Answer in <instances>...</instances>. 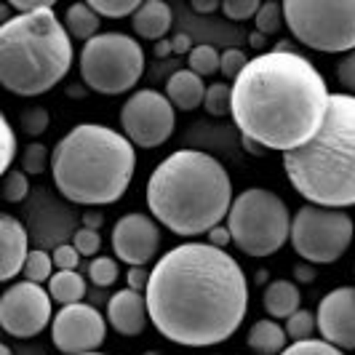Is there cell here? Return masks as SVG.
<instances>
[{
  "mask_svg": "<svg viewBox=\"0 0 355 355\" xmlns=\"http://www.w3.org/2000/svg\"><path fill=\"white\" fill-rule=\"evenodd\" d=\"M206 83L193 70H179L166 83V96L177 110H196L206 99Z\"/></svg>",
  "mask_w": 355,
  "mask_h": 355,
  "instance_id": "19",
  "label": "cell"
},
{
  "mask_svg": "<svg viewBox=\"0 0 355 355\" xmlns=\"http://www.w3.org/2000/svg\"><path fill=\"white\" fill-rule=\"evenodd\" d=\"M232 105V86L230 83H211L206 89V99H203V110L214 115V118H225L230 115Z\"/></svg>",
  "mask_w": 355,
  "mask_h": 355,
  "instance_id": "26",
  "label": "cell"
},
{
  "mask_svg": "<svg viewBox=\"0 0 355 355\" xmlns=\"http://www.w3.org/2000/svg\"><path fill=\"white\" fill-rule=\"evenodd\" d=\"M0 355H14V353H11V347H8V345H0Z\"/></svg>",
  "mask_w": 355,
  "mask_h": 355,
  "instance_id": "51",
  "label": "cell"
},
{
  "mask_svg": "<svg viewBox=\"0 0 355 355\" xmlns=\"http://www.w3.org/2000/svg\"><path fill=\"white\" fill-rule=\"evenodd\" d=\"M284 21L307 49L355 51V0H286Z\"/></svg>",
  "mask_w": 355,
  "mask_h": 355,
  "instance_id": "8",
  "label": "cell"
},
{
  "mask_svg": "<svg viewBox=\"0 0 355 355\" xmlns=\"http://www.w3.org/2000/svg\"><path fill=\"white\" fill-rule=\"evenodd\" d=\"M243 144H246V150H249L251 155H265V147L257 144L254 139H249V137H243Z\"/></svg>",
  "mask_w": 355,
  "mask_h": 355,
  "instance_id": "48",
  "label": "cell"
},
{
  "mask_svg": "<svg viewBox=\"0 0 355 355\" xmlns=\"http://www.w3.org/2000/svg\"><path fill=\"white\" fill-rule=\"evenodd\" d=\"M318 329V320L315 313L310 310H297L291 318H286V334L288 342H304V339H313V331Z\"/></svg>",
  "mask_w": 355,
  "mask_h": 355,
  "instance_id": "27",
  "label": "cell"
},
{
  "mask_svg": "<svg viewBox=\"0 0 355 355\" xmlns=\"http://www.w3.org/2000/svg\"><path fill=\"white\" fill-rule=\"evenodd\" d=\"M72 37L53 8L0 24V83L17 96L51 91L72 67Z\"/></svg>",
  "mask_w": 355,
  "mask_h": 355,
  "instance_id": "6",
  "label": "cell"
},
{
  "mask_svg": "<svg viewBox=\"0 0 355 355\" xmlns=\"http://www.w3.org/2000/svg\"><path fill=\"white\" fill-rule=\"evenodd\" d=\"M291 214L281 198L265 187L238 193L227 214V230L235 249L249 257H267L291 238Z\"/></svg>",
  "mask_w": 355,
  "mask_h": 355,
  "instance_id": "7",
  "label": "cell"
},
{
  "mask_svg": "<svg viewBox=\"0 0 355 355\" xmlns=\"http://www.w3.org/2000/svg\"><path fill=\"white\" fill-rule=\"evenodd\" d=\"M209 243L216 246V249H227V243H232V235L227 230V225H216L211 232H209Z\"/></svg>",
  "mask_w": 355,
  "mask_h": 355,
  "instance_id": "43",
  "label": "cell"
},
{
  "mask_svg": "<svg viewBox=\"0 0 355 355\" xmlns=\"http://www.w3.org/2000/svg\"><path fill=\"white\" fill-rule=\"evenodd\" d=\"M147 284H150V272H147L144 267H128V288L142 291L144 294Z\"/></svg>",
  "mask_w": 355,
  "mask_h": 355,
  "instance_id": "42",
  "label": "cell"
},
{
  "mask_svg": "<svg viewBox=\"0 0 355 355\" xmlns=\"http://www.w3.org/2000/svg\"><path fill=\"white\" fill-rule=\"evenodd\" d=\"M177 107L168 102L166 94L153 89H142L128 96V102L121 107V128L137 147H160L177 125Z\"/></svg>",
  "mask_w": 355,
  "mask_h": 355,
  "instance_id": "11",
  "label": "cell"
},
{
  "mask_svg": "<svg viewBox=\"0 0 355 355\" xmlns=\"http://www.w3.org/2000/svg\"><path fill=\"white\" fill-rule=\"evenodd\" d=\"M89 278H91V284L99 286V288H107V286H112L115 281H118V278H121L118 262H115L112 257H96V259H91Z\"/></svg>",
  "mask_w": 355,
  "mask_h": 355,
  "instance_id": "29",
  "label": "cell"
},
{
  "mask_svg": "<svg viewBox=\"0 0 355 355\" xmlns=\"http://www.w3.org/2000/svg\"><path fill=\"white\" fill-rule=\"evenodd\" d=\"M326 78L302 53L265 51L232 83L230 115L243 137L291 153L315 139L329 112Z\"/></svg>",
  "mask_w": 355,
  "mask_h": 355,
  "instance_id": "2",
  "label": "cell"
},
{
  "mask_svg": "<svg viewBox=\"0 0 355 355\" xmlns=\"http://www.w3.org/2000/svg\"><path fill=\"white\" fill-rule=\"evenodd\" d=\"M249 64V59H246V53L241 51V49H227V51L222 53V64H219V72L225 75V78H238L243 67Z\"/></svg>",
  "mask_w": 355,
  "mask_h": 355,
  "instance_id": "36",
  "label": "cell"
},
{
  "mask_svg": "<svg viewBox=\"0 0 355 355\" xmlns=\"http://www.w3.org/2000/svg\"><path fill=\"white\" fill-rule=\"evenodd\" d=\"M21 128H24L30 137L43 134V131L49 128V112H46L43 107H33V110H27V112L21 115Z\"/></svg>",
  "mask_w": 355,
  "mask_h": 355,
  "instance_id": "38",
  "label": "cell"
},
{
  "mask_svg": "<svg viewBox=\"0 0 355 355\" xmlns=\"http://www.w3.org/2000/svg\"><path fill=\"white\" fill-rule=\"evenodd\" d=\"M49 294L62 307L78 304L86 297V278L78 270H56L49 281Z\"/></svg>",
  "mask_w": 355,
  "mask_h": 355,
  "instance_id": "22",
  "label": "cell"
},
{
  "mask_svg": "<svg viewBox=\"0 0 355 355\" xmlns=\"http://www.w3.org/2000/svg\"><path fill=\"white\" fill-rule=\"evenodd\" d=\"M254 24H257V33H262L265 37L278 33V27L284 24V3H275V0L262 3L259 14L254 17Z\"/></svg>",
  "mask_w": 355,
  "mask_h": 355,
  "instance_id": "30",
  "label": "cell"
},
{
  "mask_svg": "<svg viewBox=\"0 0 355 355\" xmlns=\"http://www.w3.org/2000/svg\"><path fill=\"white\" fill-rule=\"evenodd\" d=\"M246 342L257 355H281L288 347V334L284 326H278V320L265 318L251 326Z\"/></svg>",
  "mask_w": 355,
  "mask_h": 355,
  "instance_id": "21",
  "label": "cell"
},
{
  "mask_svg": "<svg viewBox=\"0 0 355 355\" xmlns=\"http://www.w3.org/2000/svg\"><path fill=\"white\" fill-rule=\"evenodd\" d=\"M89 6L99 17H107V19L134 17V14L142 8L139 0H89Z\"/></svg>",
  "mask_w": 355,
  "mask_h": 355,
  "instance_id": "28",
  "label": "cell"
},
{
  "mask_svg": "<svg viewBox=\"0 0 355 355\" xmlns=\"http://www.w3.org/2000/svg\"><path fill=\"white\" fill-rule=\"evenodd\" d=\"M147 355H160V353H147Z\"/></svg>",
  "mask_w": 355,
  "mask_h": 355,
  "instance_id": "53",
  "label": "cell"
},
{
  "mask_svg": "<svg viewBox=\"0 0 355 355\" xmlns=\"http://www.w3.org/2000/svg\"><path fill=\"white\" fill-rule=\"evenodd\" d=\"M51 257L56 270H78V262H80V251L75 249V246H67V243L59 246Z\"/></svg>",
  "mask_w": 355,
  "mask_h": 355,
  "instance_id": "40",
  "label": "cell"
},
{
  "mask_svg": "<svg viewBox=\"0 0 355 355\" xmlns=\"http://www.w3.org/2000/svg\"><path fill=\"white\" fill-rule=\"evenodd\" d=\"M21 275H24V281H30V284H49L53 275V257L51 254H46L43 249H35L30 251V257H27V265L21 270Z\"/></svg>",
  "mask_w": 355,
  "mask_h": 355,
  "instance_id": "24",
  "label": "cell"
},
{
  "mask_svg": "<svg viewBox=\"0 0 355 355\" xmlns=\"http://www.w3.org/2000/svg\"><path fill=\"white\" fill-rule=\"evenodd\" d=\"M160 246L158 222L147 214H125L112 227V251L128 267H144Z\"/></svg>",
  "mask_w": 355,
  "mask_h": 355,
  "instance_id": "14",
  "label": "cell"
},
{
  "mask_svg": "<svg viewBox=\"0 0 355 355\" xmlns=\"http://www.w3.org/2000/svg\"><path fill=\"white\" fill-rule=\"evenodd\" d=\"M80 78L96 94H123L134 89L144 72V51L131 35L123 33H99L83 43L80 51Z\"/></svg>",
  "mask_w": 355,
  "mask_h": 355,
  "instance_id": "9",
  "label": "cell"
},
{
  "mask_svg": "<svg viewBox=\"0 0 355 355\" xmlns=\"http://www.w3.org/2000/svg\"><path fill=\"white\" fill-rule=\"evenodd\" d=\"M99 24H102V17L91 8L89 3H72L67 14H64V27H67L70 37L83 40V43H89L99 35Z\"/></svg>",
  "mask_w": 355,
  "mask_h": 355,
  "instance_id": "23",
  "label": "cell"
},
{
  "mask_svg": "<svg viewBox=\"0 0 355 355\" xmlns=\"http://www.w3.org/2000/svg\"><path fill=\"white\" fill-rule=\"evenodd\" d=\"M294 275H297V281H302V284H310V281L315 278V272H313L310 267H304V265L294 267Z\"/></svg>",
  "mask_w": 355,
  "mask_h": 355,
  "instance_id": "46",
  "label": "cell"
},
{
  "mask_svg": "<svg viewBox=\"0 0 355 355\" xmlns=\"http://www.w3.org/2000/svg\"><path fill=\"white\" fill-rule=\"evenodd\" d=\"M171 21H174V14H171L168 3L147 0V3H142V8L131 17V27L142 40H163V35L171 30Z\"/></svg>",
  "mask_w": 355,
  "mask_h": 355,
  "instance_id": "18",
  "label": "cell"
},
{
  "mask_svg": "<svg viewBox=\"0 0 355 355\" xmlns=\"http://www.w3.org/2000/svg\"><path fill=\"white\" fill-rule=\"evenodd\" d=\"M72 246L80 251V257H94L96 251L102 249V238H99V230H89V227H80L75 232V241Z\"/></svg>",
  "mask_w": 355,
  "mask_h": 355,
  "instance_id": "37",
  "label": "cell"
},
{
  "mask_svg": "<svg viewBox=\"0 0 355 355\" xmlns=\"http://www.w3.org/2000/svg\"><path fill=\"white\" fill-rule=\"evenodd\" d=\"M320 337L339 350H355V286H339L318 304Z\"/></svg>",
  "mask_w": 355,
  "mask_h": 355,
  "instance_id": "15",
  "label": "cell"
},
{
  "mask_svg": "<svg viewBox=\"0 0 355 355\" xmlns=\"http://www.w3.org/2000/svg\"><path fill=\"white\" fill-rule=\"evenodd\" d=\"M137 171L131 139L102 123H78L51 150L53 184L80 206H107L125 196Z\"/></svg>",
  "mask_w": 355,
  "mask_h": 355,
  "instance_id": "4",
  "label": "cell"
},
{
  "mask_svg": "<svg viewBox=\"0 0 355 355\" xmlns=\"http://www.w3.org/2000/svg\"><path fill=\"white\" fill-rule=\"evenodd\" d=\"M337 78L342 83V89L347 91L350 96H355V51H350L337 67Z\"/></svg>",
  "mask_w": 355,
  "mask_h": 355,
  "instance_id": "39",
  "label": "cell"
},
{
  "mask_svg": "<svg viewBox=\"0 0 355 355\" xmlns=\"http://www.w3.org/2000/svg\"><path fill=\"white\" fill-rule=\"evenodd\" d=\"M262 3L259 0H227L222 3V14L232 21H246V19H254L259 14Z\"/></svg>",
  "mask_w": 355,
  "mask_h": 355,
  "instance_id": "34",
  "label": "cell"
},
{
  "mask_svg": "<svg viewBox=\"0 0 355 355\" xmlns=\"http://www.w3.org/2000/svg\"><path fill=\"white\" fill-rule=\"evenodd\" d=\"M147 206L155 222L174 235L211 232L230 214V174L209 153L177 150L160 160L147 179Z\"/></svg>",
  "mask_w": 355,
  "mask_h": 355,
  "instance_id": "3",
  "label": "cell"
},
{
  "mask_svg": "<svg viewBox=\"0 0 355 355\" xmlns=\"http://www.w3.org/2000/svg\"><path fill=\"white\" fill-rule=\"evenodd\" d=\"M284 168L291 187L313 206H355V96L331 94L315 139L284 153Z\"/></svg>",
  "mask_w": 355,
  "mask_h": 355,
  "instance_id": "5",
  "label": "cell"
},
{
  "mask_svg": "<svg viewBox=\"0 0 355 355\" xmlns=\"http://www.w3.org/2000/svg\"><path fill=\"white\" fill-rule=\"evenodd\" d=\"M89 355H107V353H89Z\"/></svg>",
  "mask_w": 355,
  "mask_h": 355,
  "instance_id": "52",
  "label": "cell"
},
{
  "mask_svg": "<svg viewBox=\"0 0 355 355\" xmlns=\"http://www.w3.org/2000/svg\"><path fill=\"white\" fill-rule=\"evenodd\" d=\"M30 196V179L21 168H11L6 179H3V198L8 203H21L24 198Z\"/></svg>",
  "mask_w": 355,
  "mask_h": 355,
  "instance_id": "31",
  "label": "cell"
},
{
  "mask_svg": "<svg viewBox=\"0 0 355 355\" xmlns=\"http://www.w3.org/2000/svg\"><path fill=\"white\" fill-rule=\"evenodd\" d=\"M187 70H193L196 75H200V78H206V75H214V72L219 70V64H222V53L216 51L214 46H209V43H200V46H196L193 51L187 53Z\"/></svg>",
  "mask_w": 355,
  "mask_h": 355,
  "instance_id": "25",
  "label": "cell"
},
{
  "mask_svg": "<svg viewBox=\"0 0 355 355\" xmlns=\"http://www.w3.org/2000/svg\"><path fill=\"white\" fill-rule=\"evenodd\" d=\"M222 6L216 0H193V11L196 14H216Z\"/></svg>",
  "mask_w": 355,
  "mask_h": 355,
  "instance_id": "45",
  "label": "cell"
},
{
  "mask_svg": "<svg viewBox=\"0 0 355 355\" xmlns=\"http://www.w3.org/2000/svg\"><path fill=\"white\" fill-rule=\"evenodd\" d=\"M27 230L17 216L3 214L0 216V281H11L27 265Z\"/></svg>",
  "mask_w": 355,
  "mask_h": 355,
  "instance_id": "17",
  "label": "cell"
},
{
  "mask_svg": "<svg viewBox=\"0 0 355 355\" xmlns=\"http://www.w3.org/2000/svg\"><path fill=\"white\" fill-rule=\"evenodd\" d=\"M0 134H3V171L8 174L11 171V163L17 158V137H14L11 121L6 115H0Z\"/></svg>",
  "mask_w": 355,
  "mask_h": 355,
  "instance_id": "35",
  "label": "cell"
},
{
  "mask_svg": "<svg viewBox=\"0 0 355 355\" xmlns=\"http://www.w3.org/2000/svg\"><path fill=\"white\" fill-rule=\"evenodd\" d=\"M196 49L193 46V37L187 35V33H179V35L171 37V51L174 53H190Z\"/></svg>",
  "mask_w": 355,
  "mask_h": 355,
  "instance_id": "44",
  "label": "cell"
},
{
  "mask_svg": "<svg viewBox=\"0 0 355 355\" xmlns=\"http://www.w3.org/2000/svg\"><path fill=\"white\" fill-rule=\"evenodd\" d=\"M355 235L353 219L342 209H323L307 203L291 219V246L304 262L331 265L350 249Z\"/></svg>",
  "mask_w": 355,
  "mask_h": 355,
  "instance_id": "10",
  "label": "cell"
},
{
  "mask_svg": "<svg viewBox=\"0 0 355 355\" xmlns=\"http://www.w3.org/2000/svg\"><path fill=\"white\" fill-rule=\"evenodd\" d=\"M281 355H345V350L334 347L326 339H304V342H291Z\"/></svg>",
  "mask_w": 355,
  "mask_h": 355,
  "instance_id": "32",
  "label": "cell"
},
{
  "mask_svg": "<svg viewBox=\"0 0 355 355\" xmlns=\"http://www.w3.org/2000/svg\"><path fill=\"white\" fill-rule=\"evenodd\" d=\"M8 6L17 11L19 17H24V14H37V11L53 8V0H8Z\"/></svg>",
  "mask_w": 355,
  "mask_h": 355,
  "instance_id": "41",
  "label": "cell"
},
{
  "mask_svg": "<svg viewBox=\"0 0 355 355\" xmlns=\"http://www.w3.org/2000/svg\"><path fill=\"white\" fill-rule=\"evenodd\" d=\"M51 294L37 284L19 281L3 291L0 300V326L8 337L30 339L37 337L51 318Z\"/></svg>",
  "mask_w": 355,
  "mask_h": 355,
  "instance_id": "12",
  "label": "cell"
},
{
  "mask_svg": "<svg viewBox=\"0 0 355 355\" xmlns=\"http://www.w3.org/2000/svg\"><path fill=\"white\" fill-rule=\"evenodd\" d=\"M262 300H265L267 315L272 320L291 318L297 310H302L300 307L302 294H300L297 284H291V281H272V284H267Z\"/></svg>",
  "mask_w": 355,
  "mask_h": 355,
  "instance_id": "20",
  "label": "cell"
},
{
  "mask_svg": "<svg viewBox=\"0 0 355 355\" xmlns=\"http://www.w3.org/2000/svg\"><path fill=\"white\" fill-rule=\"evenodd\" d=\"M99 225H102V216H99V214H83V227L99 230Z\"/></svg>",
  "mask_w": 355,
  "mask_h": 355,
  "instance_id": "47",
  "label": "cell"
},
{
  "mask_svg": "<svg viewBox=\"0 0 355 355\" xmlns=\"http://www.w3.org/2000/svg\"><path fill=\"white\" fill-rule=\"evenodd\" d=\"M107 320L94 304H67L62 307L51 323L53 347L62 355L96 353L105 342Z\"/></svg>",
  "mask_w": 355,
  "mask_h": 355,
  "instance_id": "13",
  "label": "cell"
},
{
  "mask_svg": "<svg viewBox=\"0 0 355 355\" xmlns=\"http://www.w3.org/2000/svg\"><path fill=\"white\" fill-rule=\"evenodd\" d=\"M107 320L121 337H139L150 320L142 291H134L125 286L118 294H112V300L107 302Z\"/></svg>",
  "mask_w": 355,
  "mask_h": 355,
  "instance_id": "16",
  "label": "cell"
},
{
  "mask_svg": "<svg viewBox=\"0 0 355 355\" xmlns=\"http://www.w3.org/2000/svg\"><path fill=\"white\" fill-rule=\"evenodd\" d=\"M249 40L254 49H265V35H262V33H251Z\"/></svg>",
  "mask_w": 355,
  "mask_h": 355,
  "instance_id": "50",
  "label": "cell"
},
{
  "mask_svg": "<svg viewBox=\"0 0 355 355\" xmlns=\"http://www.w3.org/2000/svg\"><path fill=\"white\" fill-rule=\"evenodd\" d=\"M49 160H51L49 147L33 142L24 150V155H21V171H24V174H43V168H46Z\"/></svg>",
  "mask_w": 355,
  "mask_h": 355,
  "instance_id": "33",
  "label": "cell"
},
{
  "mask_svg": "<svg viewBox=\"0 0 355 355\" xmlns=\"http://www.w3.org/2000/svg\"><path fill=\"white\" fill-rule=\"evenodd\" d=\"M155 53H158V56L174 53V51H171V40H158V46H155Z\"/></svg>",
  "mask_w": 355,
  "mask_h": 355,
  "instance_id": "49",
  "label": "cell"
},
{
  "mask_svg": "<svg viewBox=\"0 0 355 355\" xmlns=\"http://www.w3.org/2000/svg\"><path fill=\"white\" fill-rule=\"evenodd\" d=\"M147 313L160 334L182 347L222 345L249 310L243 267L211 243H182L150 270Z\"/></svg>",
  "mask_w": 355,
  "mask_h": 355,
  "instance_id": "1",
  "label": "cell"
}]
</instances>
